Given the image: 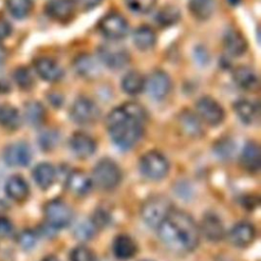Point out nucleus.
Here are the masks:
<instances>
[{"label":"nucleus","instance_id":"obj_15","mask_svg":"<svg viewBox=\"0 0 261 261\" xmlns=\"http://www.w3.org/2000/svg\"><path fill=\"white\" fill-rule=\"evenodd\" d=\"M69 146L72 152L80 158H87L96 150L95 141L85 133L73 134L69 140Z\"/></svg>","mask_w":261,"mask_h":261},{"label":"nucleus","instance_id":"obj_32","mask_svg":"<svg viewBox=\"0 0 261 261\" xmlns=\"http://www.w3.org/2000/svg\"><path fill=\"white\" fill-rule=\"evenodd\" d=\"M24 117L31 125H40L45 118V109L37 101H30L24 106Z\"/></svg>","mask_w":261,"mask_h":261},{"label":"nucleus","instance_id":"obj_18","mask_svg":"<svg viewBox=\"0 0 261 261\" xmlns=\"http://www.w3.org/2000/svg\"><path fill=\"white\" fill-rule=\"evenodd\" d=\"M5 193L13 201H24L30 193L28 182L20 175L10 176L5 184Z\"/></svg>","mask_w":261,"mask_h":261},{"label":"nucleus","instance_id":"obj_19","mask_svg":"<svg viewBox=\"0 0 261 261\" xmlns=\"http://www.w3.org/2000/svg\"><path fill=\"white\" fill-rule=\"evenodd\" d=\"M203 234L212 242L221 240L224 236V227L221 220L213 213H208L203 217L201 223Z\"/></svg>","mask_w":261,"mask_h":261},{"label":"nucleus","instance_id":"obj_35","mask_svg":"<svg viewBox=\"0 0 261 261\" xmlns=\"http://www.w3.org/2000/svg\"><path fill=\"white\" fill-rule=\"evenodd\" d=\"M13 77L17 86L23 90H29L34 85L33 74L31 73L30 69L24 66H20L16 68L13 73Z\"/></svg>","mask_w":261,"mask_h":261},{"label":"nucleus","instance_id":"obj_43","mask_svg":"<svg viewBox=\"0 0 261 261\" xmlns=\"http://www.w3.org/2000/svg\"><path fill=\"white\" fill-rule=\"evenodd\" d=\"M11 31L12 28L9 21L6 18L0 16V41L6 39L11 34Z\"/></svg>","mask_w":261,"mask_h":261},{"label":"nucleus","instance_id":"obj_20","mask_svg":"<svg viewBox=\"0 0 261 261\" xmlns=\"http://www.w3.org/2000/svg\"><path fill=\"white\" fill-rule=\"evenodd\" d=\"M224 49L232 56H240L247 50V42L244 36L237 30H228L223 37Z\"/></svg>","mask_w":261,"mask_h":261},{"label":"nucleus","instance_id":"obj_40","mask_svg":"<svg viewBox=\"0 0 261 261\" xmlns=\"http://www.w3.org/2000/svg\"><path fill=\"white\" fill-rule=\"evenodd\" d=\"M75 10L86 12L98 6L102 0H72Z\"/></svg>","mask_w":261,"mask_h":261},{"label":"nucleus","instance_id":"obj_45","mask_svg":"<svg viewBox=\"0 0 261 261\" xmlns=\"http://www.w3.org/2000/svg\"><path fill=\"white\" fill-rule=\"evenodd\" d=\"M42 261H59V259L53 255H50V256H47L45 257Z\"/></svg>","mask_w":261,"mask_h":261},{"label":"nucleus","instance_id":"obj_38","mask_svg":"<svg viewBox=\"0 0 261 261\" xmlns=\"http://www.w3.org/2000/svg\"><path fill=\"white\" fill-rule=\"evenodd\" d=\"M37 242V234L31 230L25 229L18 236V244L24 250L32 249Z\"/></svg>","mask_w":261,"mask_h":261},{"label":"nucleus","instance_id":"obj_31","mask_svg":"<svg viewBox=\"0 0 261 261\" xmlns=\"http://www.w3.org/2000/svg\"><path fill=\"white\" fill-rule=\"evenodd\" d=\"M191 13L198 19L204 20L211 16L215 8V0H190Z\"/></svg>","mask_w":261,"mask_h":261},{"label":"nucleus","instance_id":"obj_25","mask_svg":"<svg viewBox=\"0 0 261 261\" xmlns=\"http://www.w3.org/2000/svg\"><path fill=\"white\" fill-rule=\"evenodd\" d=\"M33 176L36 184L43 190L48 189L54 182L55 169L54 167L46 162L38 164L33 170Z\"/></svg>","mask_w":261,"mask_h":261},{"label":"nucleus","instance_id":"obj_6","mask_svg":"<svg viewBox=\"0 0 261 261\" xmlns=\"http://www.w3.org/2000/svg\"><path fill=\"white\" fill-rule=\"evenodd\" d=\"M45 217L48 225L53 228H63L67 226L72 219L70 208L61 200H52L44 208Z\"/></svg>","mask_w":261,"mask_h":261},{"label":"nucleus","instance_id":"obj_30","mask_svg":"<svg viewBox=\"0 0 261 261\" xmlns=\"http://www.w3.org/2000/svg\"><path fill=\"white\" fill-rule=\"evenodd\" d=\"M233 109L240 119L245 123H252L258 116L257 106L248 100H239L233 104Z\"/></svg>","mask_w":261,"mask_h":261},{"label":"nucleus","instance_id":"obj_21","mask_svg":"<svg viewBox=\"0 0 261 261\" xmlns=\"http://www.w3.org/2000/svg\"><path fill=\"white\" fill-rule=\"evenodd\" d=\"M260 148L255 142H249L241 153V163L249 171H256L260 167Z\"/></svg>","mask_w":261,"mask_h":261},{"label":"nucleus","instance_id":"obj_1","mask_svg":"<svg viewBox=\"0 0 261 261\" xmlns=\"http://www.w3.org/2000/svg\"><path fill=\"white\" fill-rule=\"evenodd\" d=\"M145 122L144 108L138 103L126 102L109 113L106 125L113 143L120 149L126 150L140 140Z\"/></svg>","mask_w":261,"mask_h":261},{"label":"nucleus","instance_id":"obj_39","mask_svg":"<svg viewBox=\"0 0 261 261\" xmlns=\"http://www.w3.org/2000/svg\"><path fill=\"white\" fill-rule=\"evenodd\" d=\"M70 261H93V255L88 248L80 246L71 251Z\"/></svg>","mask_w":261,"mask_h":261},{"label":"nucleus","instance_id":"obj_42","mask_svg":"<svg viewBox=\"0 0 261 261\" xmlns=\"http://www.w3.org/2000/svg\"><path fill=\"white\" fill-rule=\"evenodd\" d=\"M56 142V135H54L53 133H47L44 134L41 138H40V144L42 146L43 149H50L54 146Z\"/></svg>","mask_w":261,"mask_h":261},{"label":"nucleus","instance_id":"obj_29","mask_svg":"<svg viewBox=\"0 0 261 261\" xmlns=\"http://www.w3.org/2000/svg\"><path fill=\"white\" fill-rule=\"evenodd\" d=\"M20 124V115L17 109L8 104L0 105V125L4 128L13 130Z\"/></svg>","mask_w":261,"mask_h":261},{"label":"nucleus","instance_id":"obj_12","mask_svg":"<svg viewBox=\"0 0 261 261\" xmlns=\"http://www.w3.org/2000/svg\"><path fill=\"white\" fill-rule=\"evenodd\" d=\"M149 95L155 100H161L167 96L171 88V82L167 73L162 70L153 71L145 82Z\"/></svg>","mask_w":261,"mask_h":261},{"label":"nucleus","instance_id":"obj_3","mask_svg":"<svg viewBox=\"0 0 261 261\" xmlns=\"http://www.w3.org/2000/svg\"><path fill=\"white\" fill-rule=\"evenodd\" d=\"M172 209L169 200L162 196H153L149 198L142 207V217L151 227H158L161 221Z\"/></svg>","mask_w":261,"mask_h":261},{"label":"nucleus","instance_id":"obj_10","mask_svg":"<svg viewBox=\"0 0 261 261\" xmlns=\"http://www.w3.org/2000/svg\"><path fill=\"white\" fill-rule=\"evenodd\" d=\"M196 110L198 115L210 125H217L221 123L224 118L222 107L210 97H202L199 99L196 103Z\"/></svg>","mask_w":261,"mask_h":261},{"label":"nucleus","instance_id":"obj_46","mask_svg":"<svg viewBox=\"0 0 261 261\" xmlns=\"http://www.w3.org/2000/svg\"><path fill=\"white\" fill-rule=\"evenodd\" d=\"M144 261H147V260H144Z\"/></svg>","mask_w":261,"mask_h":261},{"label":"nucleus","instance_id":"obj_7","mask_svg":"<svg viewBox=\"0 0 261 261\" xmlns=\"http://www.w3.org/2000/svg\"><path fill=\"white\" fill-rule=\"evenodd\" d=\"M97 54L101 62L112 69L122 68L129 61L128 52L117 44L101 45L97 50Z\"/></svg>","mask_w":261,"mask_h":261},{"label":"nucleus","instance_id":"obj_34","mask_svg":"<svg viewBox=\"0 0 261 261\" xmlns=\"http://www.w3.org/2000/svg\"><path fill=\"white\" fill-rule=\"evenodd\" d=\"M180 17V12L173 5H166L162 7L156 16L157 22L161 27H169L174 24Z\"/></svg>","mask_w":261,"mask_h":261},{"label":"nucleus","instance_id":"obj_2","mask_svg":"<svg viewBox=\"0 0 261 261\" xmlns=\"http://www.w3.org/2000/svg\"><path fill=\"white\" fill-rule=\"evenodd\" d=\"M157 228L163 244L174 252L188 253L199 244V229L184 211L171 209Z\"/></svg>","mask_w":261,"mask_h":261},{"label":"nucleus","instance_id":"obj_13","mask_svg":"<svg viewBox=\"0 0 261 261\" xmlns=\"http://www.w3.org/2000/svg\"><path fill=\"white\" fill-rule=\"evenodd\" d=\"M45 11L51 19L66 22L72 18L76 10L72 0H49L46 3Z\"/></svg>","mask_w":261,"mask_h":261},{"label":"nucleus","instance_id":"obj_22","mask_svg":"<svg viewBox=\"0 0 261 261\" xmlns=\"http://www.w3.org/2000/svg\"><path fill=\"white\" fill-rule=\"evenodd\" d=\"M112 250L118 259L126 260L135 256L137 252V246L133 239L128 236L119 234L113 241Z\"/></svg>","mask_w":261,"mask_h":261},{"label":"nucleus","instance_id":"obj_23","mask_svg":"<svg viewBox=\"0 0 261 261\" xmlns=\"http://www.w3.org/2000/svg\"><path fill=\"white\" fill-rule=\"evenodd\" d=\"M92 186L91 179L88 175L82 171H73L71 172L66 179L67 189L79 196L86 195L90 192Z\"/></svg>","mask_w":261,"mask_h":261},{"label":"nucleus","instance_id":"obj_4","mask_svg":"<svg viewBox=\"0 0 261 261\" xmlns=\"http://www.w3.org/2000/svg\"><path fill=\"white\" fill-rule=\"evenodd\" d=\"M96 184L103 190L115 188L121 178V172L117 164L110 159L100 160L93 171Z\"/></svg>","mask_w":261,"mask_h":261},{"label":"nucleus","instance_id":"obj_11","mask_svg":"<svg viewBox=\"0 0 261 261\" xmlns=\"http://www.w3.org/2000/svg\"><path fill=\"white\" fill-rule=\"evenodd\" d=\"M3 159L8 166H27L32 159L31 148L24 142L12 143L5 148L3 153Z\"/></svg>","mask_w":261,"mask_h":261},{"label":"nucleus","instance_id":"obj_28","mask_svg":"<svg viewBox=\"0 0 261 261\" xmlns=\"http://www.w3.org/2000/svg\"><path fill=\"white\" fill-rule=\"evenodd\" d=\"M121 88L128 95H137L145 88V80L138 71L127 72L121 80Z\"/></svg>","mask_w":261,"mask_h":261},{"label":"nucleus","instance_id":"obj_27","mask_svg":"<svg viewBox=\"0 0 261 261\" xmlns=\"http://www.w3.org/2000/svg\"><path fill=\"white\" fill-rule=\"evenodd\" d=\"M134 43L142 51L150 50L156 43V35L151 28L140 27L134 33Z\"/></svg>","mask_w":261,"mask_h":261},{"label":"nucleus","instance_id":"obj_26","mask_svg":"<svg viewBox=\"0 0 261 261\" xmlns=\"http://www.w3.org/2000/svg\"><path fill=\"white\" fill-rule=\"evenodd\" d=\"M179 126L190 137L198 138L202 135V126L198 117L191 111H185L179 115Z\"/></svg>","mask_w":261,"mask_h":261},{"label":"nucleus","instance_id":"obj_16","mask_svg":"<svg viewBox=\"0 0 261 261\" xmlns=\"http://www.w3.org/2000/svg\"><path fill=\"white\" fill-rule=\"evenodd\" d=\"M236 85L244 91H257L259 89V79L256 72L248 66H239L232 74Z\"/></svg>","mask_w":261,"mask_h":261},{"label":"nucleus","instance_id":"obj_24","mask_svg":"<svg viewBox=\"0 0 261 261\" xmlns=\"http://www.w3.org/2000/svg\"><path fill=\"white\" fill-rule=\"evenodd\" d=\"M73 67L81 76L87 79H93L100 73L98 63L89 55L79 56L73 62Z\"/></svg>","mask_w":261,"mask_h":261},{"label":"nucleus","instance_id":"obj_5","mask_svg":"<svg viewBox=\"0 0 261 261\" xmlns=\"http://www.w3.org/2000/svg\"><path fill=\"white\" fill-rule=\"evenodd\" d=\"M140 170L148 178L160 179L168 172V162L166 158L157 151L145 153L140 159Z\"/></svg>","mask_w":261,"mask_h":261},{"label":"nucleus","instance_id":"obj_17","mask_svg":"<svg viewBox=\"0 0 261 261\" xmlns=\"http://www.w3.org/2000/svg\"><path fill=\"white\" fill-rule=\"evenodd\" d=\"M255 238L254 226L247 222L242 221L237 223L230 230L229 239L231 243L237 247H246L250 245Z\"/></svg>","mask_w":261,"mask_h":261},{"label":"nucleus","instance_id":"obj_37","mask_svg":"<svg viewBox=\"0 0 261 261\" xmlns=\"http://www.w3.org/2000/svg\"><path fill=\"white\" fill-rule=\"evenodd\" d=\"M127 7L138 13L149 12L156 4V0H124Z\"/></svg>","mask_w":261,"mask_h":261},{"label":"nucleus","instance_id":"obj_33","mask_svg":"<svg viewBox=\"0 0 261 261\" xmlns=\"http://www.w3.org/2000/svg\"><path fill=\"white\" fill-rule=\"evenodd\" d=\"M6 6L9 13L17 19L27 17L33 8L32 0H6Z\"/></svg>","mask_w":261,"mask_h":261},{"label":"nucleus","instance_id":"obj_41","mask_svg":"<svg viewBox=\"0 0 261 261\" xmlns=\"http://www.w3.org/2000/svg\"><path fill=\"white\" fill-rule=\"evenodd\" d=\"M13 230L12 223L6 217L0 216V238H6L11 234Z\"/></svg>","mask_w":261,"mask_h":261},{"label":"nucleus","instance_id":"obj_44","mask_svg":"<svg viewBox=\"0 0 261 261\" xmlns=\"http://www.w3.org/2000/svg\"><path fill=\"white\" fill-rule=\"evenodd\" d=\"M5 58H6V50L0 44V63H2L5 60Z\"/></svg>","mask_w":261,"mask_h":261},{"label":"nucleus","instance_id":"obj_14","mask_svg":"<svg viewBox=\"0 0 261 261\" xmlns=\"http://www.w3.org/2000/svg\"><path fill=\"white\" fill-rule=\"evenodd\" d=\"M34 66L41 79L47 82H57L63 75L61 66L50 57H39L34 61Z\"/></svg>","mask_w":261,"mask_h":261},{"label":"nucleus","instance_id":"obj_8","mask_svg":"<svg viewBox=\"0 0 261 261\" xmlns=\"http://www.w3.org/2000/svg\"><path fill=\"white\" fill-rule=\"evenodd\" d=\"M100 115L98 106L85 97L76 99L70 108V117L77 124L94 123Z\"/></svg>","mask_w":261,"mask_h":261},{"label":"nucleus","instance_id":"obj_9","mask_svg":"<svg viewBox=\"0 0 261 261\" xmlns=\"http://www.w3.org/2000/svg\"><path fill=\"white\" fill-rule=\"evenodd\" d=\"M100 33L110 39L119 40L127 34V22L124 17L118 13H109L101 18L98 23Z\"/></svg>","mask_w":261,"mask_h":261},{"label":"nucleus","instance_id":"obj_36","mask_svg":"<svg viewBox=\"0 0 261 261\" xmlns=\"http://www.w3.org/2000/svg\"><path fill=\"white\" fill-rule=\"evenodd\" d=\"M96 231V225L92 221H83L79 223L74 229V236L82 241H87L93 238Z\"/></svg>","mask_w":261,"mask_h":261}]
</instances>
